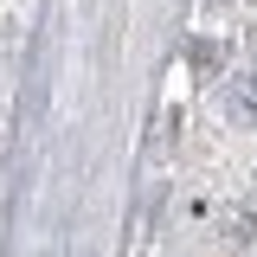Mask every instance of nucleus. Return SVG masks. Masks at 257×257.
Listing matches in <instances>:
<instances>
[{
	"mask_svg": "<svg viewBox=\"0 0 257 257\" xmlns=\"http://www.w3.org/2000/svg\"><path fill=\"white\" fill-rule=\"evenodd\" d=\"M225 238H231V244H251L257 231H251V212H231V219H225Z\"/></svg>",
	"mask_w": 257,
	"mask_h": 257,
	"instance_id": "f257e3e1",
	"label": "nucleus"
},
{
	"mask_svg": "<svg viewBox=\"0 0 257 257\" xmlns=\"http://www.w3.org/2000/svg\"><path fill=\"white\" fill-rule=\"evenodd\" d=\"M238 109H244V116H257V71L244 77V90H238Z\"/></svg>",
	"mask_w": 257,
	"mask_h": 257,
	"instance_id": "f03ea898",
	"label": "nucleus"
}]
</instances>
